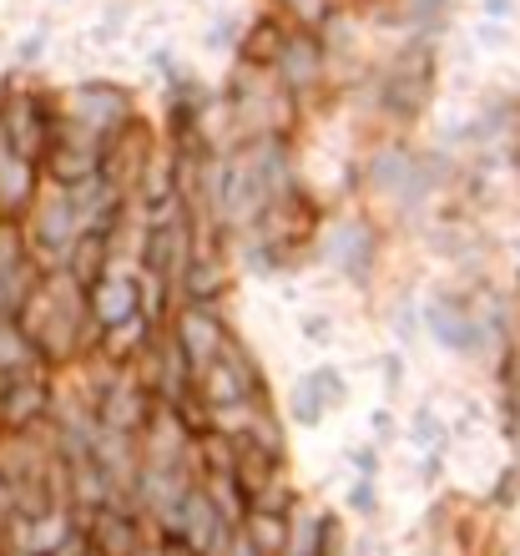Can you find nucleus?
<instances>
[{
  "instance_id": "nucleus-1",
  "label": "nucleus",
  "mask_w": 520,
  "mask_h": 556,
  "mask_svg": "<svg viewBox=\"0 0 520 556\" xmlns=\"http://www.w3.org/2000/svg\"><path fill=\"white\" fill-rule=\"evenodd\" d=\"M15 324L26 329V339L36 344L46 369L72 365V359H81V354L102 339L87 314V289H81L72 274H61V268L41 274V283L30 289V299L21 304Z\"/></svg>"
},
{
  "instance_id": "nucleus-2",
  "label": "nucleus",
  "mask_w": 520,
  "mask_h": 556,
  "mask_svg": "<svg viewBox=\"0 0 520 556\" xmlns=\"http://www.w3.org/2000/svg\"><path fill=\"white\" fill-rule=\"evenodd\" d=\"M21 238H26L30 258L41 264V274H51V268L66 264L72 243L81 238V213H76L72 188H61V182H46L41 177V188H36L26 218H21Z\"/></svg>"
},
{
  "instance_id": "nucleus-3",
  "label": "nucleus",
  "mask_w": 520,
  "mask_h": 556,
  "mask_svg": "<svg viewBox=\"0 0 520 556\" xmlns=\"http://www.w3.org/2000/svg\"><path fill=\"white\" fill-rule=\"evenodd\" d=\"M228 106H232V122H238L243 142L289 137V127H293V97L263 66H238V76L228 81Z\"/></svg>"
},
{
  "instance_id": "nucleus-4",
  "label": "nucleus",
  "mask_w": 520,
  "mask_h": 556,
  "mask_svg": "<svg viewBox=\"0 0 520 556\" xmlns=\"http://www.w3.org/2000/svg\"><path fill=\"white\" fill-rule=\"evenodd\" d=\"M248 400H263V369L238 339H228L213 365L192 375V405H198L207 420V415L248 405Z\"/></svg>"
},
{
  "instance_id": "nucleus-5",
  "label": "nucleus",
  "mask_w": 520,
  "mask_h": 556,
  "mask_svg": "<svg viewBox=\"0 0 520 556\" xmlns=\"http://www.w3.org/2000/svg\"><path fill=\"white\" fill-rule=\"evenodd\" d=\"M223 238L228 233L213 218H192L188 258H182V274H177V304H217L228 293V249H223Z\"/></svg>"
},
{
  "instance_id": "nucleus-6",
  "label": "nucleus",
  "mask_w": 520,
  "mask_h": 556,
  "mask_svg": "<svg viewBox=\"0 0 520 556\" xmlns=\"http://www.w3.org/2000/svg\"><path fill=\"white\" fill-rule=\"evenodd\" d=\"M167 339L177 344V354L188 359V369H207L223 354V344L232 339L228 319H223V308L217 304H177L173 319H167Z\"/></svg>"
},
{
  "instance_id": "nucleus-7",
  "label": "nucleus",
  "mask_w": 520,
  "mask_h": 556,
  "mask_svg": "<svg viewBox=\"0 0 520 556\" xmlns=\"http://www.w3.org/2000/svg\"><path fill=\"white\" fill-rule=\"evenodd\" d=\"M51 132H56V112H51L41 97L11 91V97L0 102V142L11 147L15 157H26L41 167L46 147H51Z\"/></svg>"
},
{
  "instance_id": "nucleus-8",
  "label": "nucleus",
  "mask_w": 520,
  "mask_h": 556,
  "mask_svg": "<svg viewBox=\"0 0 520 556\" xmlns=\"http://www.w3.org/2000/svg\"><path fill=\"white\" fill-rule=\"evenodd\" d=\"M434 177H440V167L430 173V162L415 157L409 147H379L369 162V188L394 207H415L434 188Z\"/></svg>"
},
{
  "instance_id": "nucleus-9",
  "label": "nucleus",
  "mask_w": 520,
  "mask_h": 556,
  "mask_svg": "<svg viewBox=\"0 0 520 556\" xmlns=\"http://www.w3.org/2000/svg\"><path fill=\"white\" fill-rule=\"evenodd\" d=\"M61 122H72V127H81L87 137H97V142H112L131 117V97L122 87H106V81H87V87H76L72 97H66V106H61Z\"/></svg>"
},
{
  "instance_id": "nucleus-10",
  "label": "nucleus",
  "mask_w": 520,
  "mask_h": 556,
  "mask_svg": "<svg viewBox=\"0 0 520 556\" xmlns=\"http://www.w3.org/2000/svg\"><path fill=\"white\" fill-rule=\"evenodd\" d=\"M188 238H192V218L188 207H162V213H147L142 228V268L137 274H157L177 289V274H182V258H188Z\"/></svg>"
},
{
  "instance_id": "nucleus-11",
  "label": "nucleus",
  "mask_w": 520,
  "mask_h": 556,
  "mask_svg": "<svg viewBox=\"0 0 520 556\" xmlns=\"http://www.w3.org/2000/svg\"><path fill=\"white\" fill-rule=\"evenodd\" d=\"M430 81H434V66H430V46L415 41L405 46L399 56H394L390 76H384V87H379V106L394 112L399 122H415L430 102Z\"/></svg>"
},
{
  "instance_id": "nucleus-12",
  "label": "nucleus",
  "mask_w": 520,
  "mask_h": 556,
  "mask_svg": "<svg viewBox=\"0 0 520 556\" xmlns=\"http://www.w3.org/2000/svg\"><path fill=\"white\" fill-rule=\"evenodd\" d=\"M424 324L430 334L455 354H480L485 350V329H480V304L460 289H434L424 304Z\"/></svg>"
},
{
  "instance_id": "nucleus-13",
  "label": "nucleus",
  "mask_w": 520,
  "mask_h": 556,
  "mask_svg": "<svg viewBox=\"0 0 520 556\" xmlns=\"http://www.w3.org/2000/svg\"><path fill=\"white\" fill-rule=\"evenodd\" d=\"M51 400H56L51 369H26V375L0 380V435H21V430H36V425H46V415H51Z\"/></svg>"
},
{
  "instance_id": "nucleus-14",
  "label": "nucleus",
  "mask_w": 520,
  "mask_h": 556,
  "mask_svg": "<svg viewBox=\"0 0 520 556\" xmlns=\"http://www.w3.org/2000/svg\"><path fill=\"white\" fill-rule=\"evenodd\" d=\"M36 283H41V264L30 258L21 223H0V319H15Z\"/></svg>"
},
{
  "instance_id": "nucleus-15",
  "label": "nucleus",
  "mask_w": 520,
  "mask_h": 556,
  "mask_svg": "<svg viewBox=\"0 0 520 556\" xmlns=\"http://www.w3.org/2000/svg\"><path fill=\"white\" fill-rule=\"evenodd\" d=\"M147 521L131 506H102L81 521V536H87L91 556H131L137 546L147 542Z\"/></svg>"
},
{
  "instance_id": "nucleus-16",
  "label": "nucleus",
  "mask_w": 520,
  "mask_h": 556,
  "mask_svg": "<svg viewBox=\"0 0 520 556\" xmlns=\"http://www.w3.org/2000/svg\"><path fill=\"white\" fill-rule=\"evenodd\" d=\"M268 66H274V81L289 91V97H304V91H314L318 81H324V46H318L308 30H289Z\"/></svg>"
},
{
  "instance_id": "nucleus-17",
  "label": "nucleus",
  "mask_w": 520,
  "mask_h": 556,
  "mask_svg": "<svg viewBox=\"0 0 520 556\" xmlns=\"http://www.w3.org/2000/svg\"><path fill=\"white\" fill-rule=\"evenodd\" d=\"M87 314H91V324H97V334H112L122 324L142 319V314H137V274L106 268L87 289Z\"/></svg>"
},
{
  "instance_id": "nucleus-18",
  "label": "nucleus",
  "mask_w": 520,
  "mask_h": 556,
  "mask_svg": "<svg viewBox=\"0 0 520 556\" xmlns=\"http://www.w3.org/2000/svg\"><path fill=\"white\" fill-rule=\"evenodd\" d=\"M41 188V167L26 157H15L11 147L0 142V223H21L26 218L30 198Z\"/></svg>"
},
{
  "instance_id": "nucleus-19",
  "label": "nucleus",
  "mask_w": 520,
  "mask_h": 556,
  "mask_svg": "<svg viewBox=\"0 0 520 556\" xmlns=\"http://www.w3.org/2000/svg\"><path fill=\"white\" fill-rule=\"evenodd\" d=\"M333 268H344V274L364 278L375 268V228L364 218H348V223H333L329 228V243H324Z\"/></svg>"
},
{
  "instance_id": "nucleus-20",
  "label": "nucleus",
  "mask_w": 520,
  "mask_h": 556,
  "mask_svg": "<svg viewBox=\"0 0 520 556\" xmlns=\"http://www.w3.org/2000/svg\"><path fill=\"white\" fill-rule=\"evenodd\" d=\"M333 552V521L324 511H304L293 506L289 511V542L278 556H329Z\"/></svg>"
},
{
  "instance_id": "nucleus-21",
  "label": "nucleus",
  "mask_w": 520,
  "mask_h": 556,
  "mask_svg": "<svg viewBox=\"0 0 520 556\" xmlns=\"http://www.w3.org/2000/svg\"><path fill=\"white\" fill-rule=\"evenodd\" d=\"M112 268V238H97V233H81L72 243V253H66V264H61V274H72L81 289H91L97 278Z\"/></svg>"
},
{
  "instance_id": "nucleus-22",
  "label": "nucleus",
  "mask_w": 520,
  "mask_h": 556,
  "mask_svg": "<svg viewBox=\"0 0 520 556\" xmlns=\"http://www.w3.org/2000/svg\"><path fill=\"white\" fill-rule=\"evenodd\" d=\"M253 542V552L258 556H278L283 552V542H289V511H263V506H248L243 527H238Z\"/></svg>"
},
{
  "instance_id": "nucleus-23",
  "label": "nucleus",
  "mask_w": 520,
  "mask_h": 556,
  "mask_svg": "<svg viewBox=\"0 0 520 556\" xmlns=\"http://www.w3.org/2000/svg\"><path fill=\"white\" fill-rule=\"evenodd\" d=\"M283 36H289V30L278 26V21H258L253 36L243 41V66H263V61H274V51L283 46Z\"/></svg>"
},
{
  "instance_id": "nucleus-24",
  "label": "nucleus",
  "mask_w": 520,
  "mask_h": 556,
  "mask_svg": "<svg viewBox=\"0 0 520 556\" xmlns=\"http://www.w3.org/2000/svg\"><path fill=\"white\" fill-rule=\"evenodd\" d=\"M308 384H314V395L324 400V410H333V405H344L348 400V390H344V375H339V369H314V375H308Z\"/></svg>"
},
{
  "instance_id": "nucleus-25",
  "label": "nucleus",
  "mask_w": 520,
  "mask_h": 556,
  "mask_svg": "<svg viewBox=\"0 0 520 556\" xmlns=\"http://www.w3.org/2000/svg\"><path fill=\"white\" fill-rule=\"evenodd\" d=\"M324 415H329V410H324V400H318V395H314V384L304 380L299 390H293V420H299V425H318Z\"/></svg>"
},
{
  "instance_id": "nucleus-26",
  "label": "nucleus",
  "mask_w": 520,
  "mask_h": 556,
  "mask_svg": "<svg viewBox=\"0 0 520 556\" xmlns=\"http://www.w3.org/2000/svg\"><path fill=\"white\" fill-rule=\"evenodd\" d=\"M506 415H510V425H520V350L506 359Z\"/></svg>"
},
{
  "instance_id": "nucleus-27",
  "label": "nucleus",
  "mask_w": 520,
  "mask_h": 556,
  "mask_svg": "<svg viewBox=\"0 0 520 556\" xmlns=\"http://www.w3.org/2000/svg\"><path fill=\"white\" fill-rule=\"evenodd\" d=\"M415 440H419V445H430V451H440V445H445V425H440V415L419 410L415 415Z\"/></svg>"
},
{
  "instance_id": "nucleus-28",
  "label": "nucleus",
  "mask_w": 520,
  "mask_h": 556,
  "mask_svg": "<svg viewBox=\"0 0 520 556\" xmlns=\"http://www.w3.org/2000/svg\"><path fill=\"white\" fill-rule=\"evenodd\" d=\"M46 556H91V546H87V536H81V527L72 531V536H66V542L61 546H51V552Z\"/></svg>"
},
{
  "instance_id": "nucleus-29",
  "label": "nucleus",
  "mask_w": 520,
  "mask_h": 556,
  "mask_svg": "<svg viewBox=\"0 0 520 556\" xmlns=\"http://www.w3.org/2000/svg\"><path fill=\"white\" fill-rule=\"evenodd\" d=\"M217 556H258V552H253V542H248L243 531H228V542H223Z\"/></svg>"
},
{
  "instance_id": "nucleus-30",
  "label": "nucleus",
  "mask_w": 520,
  "mask_h": 556,
  "mask_svg": "<svg viewBox=\"0 0 520 556\" xmlns=\"http://www.w3.org/2000/svg\"><path fill=\"white\" fill-rule=\"evenodd\" d=\"M41 46H46V30H36L30 41H21V51H15V56H21V66H36V56H41Z\"/></svg>"
},
{
  "instance_id": "nucleus-31",
  "label": "nucleus",
  "mask_w": 520,
  "mask_h": 556,
  "mask_svg": "<svg viewBox=\"0 0 520 556\" xmlns=\"http://www.w3.org/2000/svg\"><path fill=\"white\" fill-rule=\"evenodd\" d=\"M369 506H375V491H369V481L354 485V511H369Z\"/></svg>"
},
{
  "instance_id": "nucleus-32",
  "label": "nucleus",
  "mask_w": 520,
  "mask_h": 556,
  "mask_svg": "<svg viewBox=\"0 0 520 556\" xmlns=\"http://www.w3.org/2000/svg\"><path fill=\"white\" fill-rule=\"evenodd\" d=\"M354 466H359V476L369 481V476H375V451H354Z\"/></svg>"
},
{
  "instance_id": "nucleus-33",
  "label": "nucleus",
  "mask_w": 520,
  "mask_h": 556,
  "mask_svg": "<svg viewBox=\"0 0 520 556\" xmlns=\"http://www.w3.org/2000/svg\"><path fill=\"white\" fill-rule=\"evenodd\" d=\"M399 375H405V365H399V354H390V359H384V380H390V390L399 384Z\"/></svg>"
},
{
  "instance_id": "nucleus-34",
  "label": "nucleus",
  "mask_w": 520,
  "mask_h": 556,
  "mask_svg": "<svg viewBox=\"0 0 520 556\" xmlns=\"http://www.w3.org/2000/svg\"><path fill=\"white\" fill-rule=\"evenodd\" d=\"M375 430H379V440H384V435H394V415H384V410H379V415H375Z\"/></svg>"
}]
</instances>
